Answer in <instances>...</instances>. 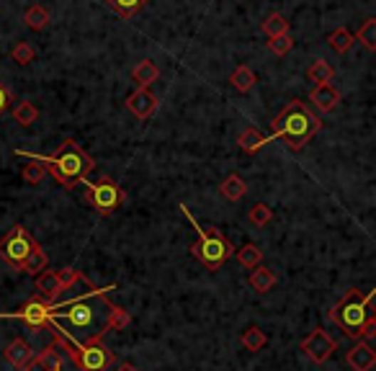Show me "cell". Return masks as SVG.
<instances>
[{"mask_svg": "<svg viewBox=\"0 0 376 371\" xmlns=\"http://www.w3.org/2000/svg\"><path fill=\"white\" fill-rule=\"evenodd\" d=\"M83 186H88V189H85V202L90 204V207H93L98 214H114L121 204L127 202V194H124V189H121L116 181H111V178H101V181H95V183L85 181Z\"/></svg>", "mask_w": 376, "mask_h": 371, "instance_id": "obj_8", "label": "cell"}, {"mask_svg": "<svg viewBox=\"0 0 376 371\" xmlns=\"http://www.w3.org/2000/svg\"><path fill=\"white\" fill-rule=\"evenodd\" d=\"M19 371H83V369L75 361L73 345L62 335L52 333V340L47 343V348H41L39 353H34V358Z\"/></svg>", "mask_w": 376, "mask_h": 371, "instance_id": "obj_6", "label": "cell"}, {"mask_svg": "<svg viewBox=\"0 0 376 371\" xmlns=\"http://www.w3.org/2000/svg\"><path fill=\"white\" fill-rule=\"evenodd\" d=\"M335 75V70H333V65H330L328 60H315L312 65H309V70H307V78L312 83H330V78Z\"/></svg>", "mask_w": 376, "mask_h": 371, "instance_id": "obj_27", "label": "cell"}, {"mask_svg": "<svg viewBox=\"0 0 376 371\" xmlns=\"http://www.w3.org/2000/svg\"><path fill=\"white\" fill-rule=\"evenodd\" d=\"M268 137L263 135L258 127H248L245 132L240 135V140H237V145H240L242 152H248V155H256L258 150L263 147V145H268Z\"/></svg>", "mask_w": 376, "mask_h": 371, "instance_id": "obj_17", "label": "cell"}, {"mask_svg": "<svg viewBox=\"0 0 376 371\" xmlns=\"http://www.w3.org/2000/svg\"><path fill=\"white\" fill-rule=\"evenodd\" d=\"M119 289L116 283L108 286H88L85 294L73 297L68 302L49 304L47 325L52 333L62 335L73 348H83L88 343L103 340L108 333V320L116 304H111V294Z\"/></svg>", "mask_w": 376, "mask_h": 371, "instance_id": "obj_1", "label": "cell"}, {"mask_svg": "<svg viewBox=\"0 0 376 371\" xmlns=\"http://www.w3.org/2000/svg\"><path fill=\"white\" fill-rule=\"evenodd\" d=\"M273 219V211H271L268 204H253L248 211V222L253 227H266V224Z\"/></svg>", "mask_w": 376, "mask_h": 371, "instance_id": "obj_31", "label": "cell"}, {"mask_svg": "<svg viewBox=\"0 0 376 371\" xmlns=\"http://www.w3.org/2000/svg\"><path fill=\"white\" fill-rule=\"evenodd\" d=\"M358 41H361L366 49H376V21L369 19L366 23H363L361 28H358Z\"/></svg>", "mask_w": 376, "mask_h": 371, "instance_id": "obj_34", "label": "cell"}, {"mask_svg": "<svg viewBox=\"0 0 376 371\" xmlns=\"http://www.w3.org/2000/svg\"><path fill=\"white\" fill-rule=\"evenodd\" d=\"M129 325H132V315H129L124 307L116 304L114 312H111V320H108V330H124Z\"/></svg>", "mask_w": 376, "mask_h": 371, "instance_id": "obj_35", "label": "cell"}, {"mask_svg": "<svg viewBox=\"0 0 376 371\" xmlns=\"http://www.w3.org/2000/svg\"><path fill=\"white\" fill-rule=\"evenodd\" d=\"M374 291L369 294H361L358 289H350L340 302L330 310V323H335L350 340H361V328L363 323L369 320L371 312V304H374Z\"/></svg>", "mask_w": 376, "mask_h": 371, "instance_id": "obj_5", "label": "cell"}, {"mask_svg": "<svg viewBox=\"0 0 376 371\" xmlns=\"http://www.w3.org/2000/svg\"><path fill=\"white\" fill-rule=\"evenodd\" d=\"M309 103H312L320 114H330V111H335V106L340 103V93H338L330 83H320V85H315L312 93H309Z\"/></svg>", "mask_w": 376, "mask_h": 371, "instance_id": "obj_14", "label": "cell"}, {"mask_svg": "<svg viewBox=\"0 0 376 371\" xmlns=\"http://www.w3.org/2000/svg\"><path fill=\"white\" fill-rule=\"evenodd\" d=\"M345 361L353 371H371L376 366V351L369 340H358L348 353H345Z\"/></svg>", "mask_w": 376, "mask_h": 371, "instance_id": "obj_13", "label": "cell"}, {"mask_svg": "<svg viewBox=\"0 0 376 371\" xmlns=\"http://www.w3.org/2000/svg\"><path fill=\"white\" fill-rule=\"evenodd\" d=\"M353 41H356V36L350 34L348 28H338V31H333V34L328 36V44L333 52L338 54H345L350 47H353Z\"/></svg>", "mask_w": 376, "mask_h": 371, "instance_id": "obj_26", "label": "cell"}, {"mask_svg": "<svg viewBox=\"0 0 376 371\" xmlns=\"http://www.w3.org/2000/svg\"><path fill=\"white\" fill-rule=\"evenodd\" d=\"M181 211L188 222H191L196 235H199V243L191 245V256L199 258L209 271H219L229 256H235L232 243H229L219 230H207V227H202V224L194 219V214H191V209H188L186 204H181Z\"/></svg>", "mask_w": 376, "mask_h": 371, "instance_id": "obj_4", "label": "cell"}, {"mask_svg": "<svg viewBox=\"0 0 376 371\" xmlns=\"http://www.w3.org/2000/svg\"><path fill=\"white\" fill-rule=\"evenodd\" d=\"M14 119L21 124V127H31V124L39 119V108L31 101H19L14 106Z\"/></svg>", "mask_w": 376, "mask_h": 371, "instance_id": "obj_25", "label": "cell"}, {"mask_svg": "<svg viewBox=\"0 0 376 371\" xmlns=\"http://www.w3.org/2000/svg\"><path fill=\"white\" fill-rule=\"evenodd\" d=\"M237 263L242 266V268H256V266L263 263V250L258 248V245L248 243V245H242L240 250H237Z\"/></svg>", "mask_w": 376, "mask_h": 371, "instance_id": "obj_24", "label": "cell"}, {"mask_svg": "<svg viewBox=\"0 0 376 371\" xmlns=\"http://www.w3.org/2000/svg\"><path fill=\"white\" fill-rule=\"evenodd\" d=\"M73 353L83 371H108L111 364H116V353L111 348H106L103 340L88 343L83 348H73Z\"/></svg>", "mask_w": 376, "mask_h": 371, "instance_id": "obj_9", "label": "cell"}, {"mask_svg": "<svg viewBox=\"0 0 376 371\" xmlns=\"http://www.w3.org/2000/svg\"><path fill=\"white\" fill-rule=\"evenodd\" d=\"M106 3L114 8L121 19H132V16L140 14L142 8H145V3H147V0H106Z\"/></svg>", "mask_w": 376, "mask_h": 371, "instance_id": "obj_29", "label": "cell"}, {"mask_svg": "<svg viewBox=\"0 0 376 371\" xmlns=\"http://www.w3.org/2000/svg\"><path fill=\"white\" fill-rule=\"evenodd\" d=\"M47 266H49L47 253L41 250V245H36V248L31 250V256L26 258V263L21 266V273H28V276H39L41 271H47Z\"/></svg>", "mask_w": 376, "mask_h": 371, "instance_id": "obj_21", "label": "cell"}, {"mask_svg": "<svg viewBox=\"0 0 376 371\" xmlns=\"http://www.w3.org/2000/svg\"><path fill=\"white\" fill-rule=\"evenodd\" d=\"M266 343H268V335L258 328V325H250V328H245L242 330V345L248 348V351H253V353H258V351H263L266 348Z\"/></svg>", "mask_w": 376, "mask_h": 371, "instance_id": "obj_23", "label": "cell"}, {"mask_svg": "<svg viewBox=\"0 0 376 371\" xmlns=\"http://www.w3.org/2000/svg\"><path fill=\"white\" fill-rule=\"evenodd\" d=\"M11 103H14V93H11V90H8V88H3V85H0V114H6Z\"/></svg>", "mask_w": 376, "mask_h": 371, "instance_id": "obj_38", "label": "cell"}, {"mask_svg": "<svg viewBox=\"0 0 376 371\" xmlns=\"http://www.w3.org/2000/svg\"><path fill=\"white\" fill-rule=\"evenodd\" d=\"M34 353H36V351L26 343V340H24V338H14V340H11V343L6 345L3 356H6L8 364H14L16 369H24V366H26L28 361L34 358Z\"/></svg>", "mask_w": 376, "mask_h": 371, "instance_id": "obj_16", "label": "cell"}, {"mask_svg": "<svg viewBox=\"0 0 376 371\" xmlns=\"http://www.w3.org/2000/svg\"><path fill=\"white\" fill-rule=\"evenodd\" d=\"M16 155L39 162L41 168L49 170L60 181L62 189L68 191H73L78 183H85L88 173L95 168V160L75 140H65L60 150L52 152V155H34V152H26V150H16Z\"/></svg>", "mask_w": 376, "mask_h": 371, "instance_id": "obj_2", "label": "cell"}, {"mask_svg": "<svg viewBox=\"0 0 376 371\" xmlns=\"http://www.w3.org/2000/svg\"><path fill=\"white\" fill-rule=\"evenodd\" d=\"M36 240L26 232V227L21 224H14L11 232L6 237H0V258L6 261L14 271L21 273V266L26 263V258L31 256V250L36 248Z\"/></svg>", "mask_w": 376, "mask_h": 371, "instance_id": "obj_7", "label": "cell"}, {"mask_svg": "<svg viewBox=\"0 0 376 371\" xmlns=\"http://www.w3.org/2000/svg\"><path fill=\"white\" fill-rule=\"evenodd\" d=\"M263 31H266V36H268V39H273V36H281V34H289V21L283 19L281 14H271L268 19L263 21Z\"/></svg>", "mask_w": 376, "mask_h": 371, "instance_id": "obj_28", "label": "cell"}, {"mask_svg": "<svg viewBox=\"0 0 376 371\" xmlns=\"http://www.w3.org/2000/svg\"><path fill=\"white\" fill-rule=\"evenodd\" d=\"M44 173H47V170L41 168L39 162L28 160L26 165H24V170H21V178H24V181H26L28 186H39L41 178H44Z\"/></svg>", "mask_w": 376, "mask_h": 371, "instance_id": "obj_33", "label": "cell"}, {"mask_svg": "<svg viewBox=\"0 0 376 371\" xmlns=\"http://www.w3.org/2000/svg\"><path fill=\"white\" fill-rule=\"evenodd\" d=\"M229 83H232V88L235 90L248 93V90L258 83V78H256V73L248 68V65H240V68H235V73L229 75Z\"/></svg>", "mask_w": 376, "mask_h": 371, "instance_id": "obj_22", "label": "cell"}, {"mask_svg": "<svg viewBox=\"0 0 376 371\" xmlns=\"http://www.w3.org/2000/svg\"><path fill=\"white\" fill-rule=\"evenodd\" d=\"M248 283H250V289H256L258 294H268L276 286V273L271 268H266V266H256L253 273H250Z\"/></svg>", "mask_w": 376, "mask_h": 371, "instance_id": "obj_18", "label": "cell"}, {"mask_svg": "<svg viewBox=\"0 0 376 371\" xmlns=\"http://www.w3.org/2000/svg\"><path fill=\"white\" fill-rule=\"evenodd\" d=\"M116 371H137V366H132V364H119V369Z\"/></svg>", "mask_w": 376, "mask_h": 371, "instance_id": "obj_39", "label": "cell"}, {"mask_svg": "<svg viewBox=\"0 0 376 371\" xmlns=\"http://www.w3.org/2000/svg\"><path fill=\"white\" fill-rule=\"evenodd\" d=\"M291 47H294V39L289 34H281V36H273L268 41V49L276 54V57H283V54H289Z\"/></svg>", "mask_w": 376, "mask_h": 371, "instance_id": "obj_36", "label": "cell"}, {"mask_svg": "<svg viewBox=\"0 0 376 371\" xmlns=\"http://www.w3.org/2000/svg\"><path fill=\"white\" fill-rule=\"evenodd\" d=\"M320 129H323V119H320L304 101L294 98V101L286 103V108L271 122L268 140H286L289 150L299 152Z\"/></svg>", "mask_w": 376, "mask_h": 371, "instance_id": "obj_3", "label": "cell"}, {"mask_svg": "<svg viewBox=\"0 0 376 371\" xmlns=\"http://www.w3.org/2000/svg\"><path fill=\"white\" fill-rule=\"evenodd\" d=\"M376 335V315H369V320L363 323L361 328V338H366V340H374Z\"/></svg>", "mask_w": 376, "mask_h": 371, "instance_id": "obj_37", "label": "cell"}, {"mask_svg": "<svg viewBox=\"0 0 376 371\" xmlns=\"http://www.w3.org/2000/svg\"><path fill=\"white\" fill-rule=\"evenodd\" d=\"M132 78H135V83L140 88H147L150 83H155L160 78V68H157L152 60H142L140 65L132 70Z\"/></svg>", "mask_w": 376, "mask_h": 371, "instance_id": "obj_20", "label": "cell"}, {"mask_svg": "<svg viewBox=\"0 0 376 371\" xmlns=\"http://www.w3.org/2000/svg\"><path fill=\"white\" fill-rule=\"evenodd\" d=\"M47 315H49V302H44V299L36 294V297H31L28 302H24L21 310L0 312V320H21V323H26L28 328H34V330H44V328H49Z\"/></svg>", "mask_w": 376, "mask_h": 371, "instance_id": "obj_10", "label": "cell"}, {"mask_svg": "<svg viewBox=\"0 0 376 371\" xmlns=\"http://www.w3.org/2000/svg\"><path fill=\"white\" fill-rule=\"evenodd\" d=\"M36 289H39V297L44 299V302H60L62 297V283L60 278H57V271H41L39 276H36Z\"/></svg>", "mask_w": 376, "mask_h": 371, "instance_id": "obj_15", "label": "cell"}, {"mask_svg": "<svg viewBox=\"0 0 376 371\" xmlns=\"http://www.w3.org/2000/svg\"><path fill=\"white\" fill-rule=\"evenodd\" d=\"M11 57H14V62H19V65H28V62H34L36 52L28 41H16L14 49H11Z\"/></svg>", "mask_w": 376, "mask_h": 371, "instance_id": "obj_32", "label": "cell"}, {"mask_svg": "<svg viewBox=\"0 0 376 371\" xmlns=\"http://www.w3.org/2000/svg\"><path fill=\"white\" fill-rule=\"evenodd\" d=\"M24 21H26V26L28 28H34V31H41V28L47 26L49 23V14H47V8L44 6H31L24 14Z\"/></svg>", "mask_w": 376, "mask_h": 371, "instance_id": "obj_30", "label": "cell"}, {"mask_svg": "<svg viewBox=\"0 0 376 371\" xmlns=\"http://www.w3.org/2000/svg\"><path fill=\"white\" fill-rule=\"evenodd\" d=\"M219 194H222L224 199H229V202H240L242 196L248 194V183L242 181V176L232 173V176H227L222 181V186H219Z\"/></svg>", "mask_w": 376, "mask_h": 371, "instance_id": "obj_19", "label": "cell"}, {"mask_svg": "<svg viewBox=\"0 0 376 371\" xmlns=\"http://www.w3.org/2000/svg\"><path fill=\"white\" fill-rule=\"evenodd\" d=\"M302 351L309 361H315V364H325V361H328V358L338 351V345L325 330H312L302 340Z\"/></svg>", "mask_w": 376, "mask_h": 371, "instance_id": "obj_11", "label": "cell"}, {"mask_svg": "<svg viewBox=\"0 0 376 371\" xmlns=\"http://www.w3.org/2000/svg\"><path fill=\"white\" fill-rule=\"evenodd\" d=\"M127 108L137 116V119H150V116L157 111V95L150 88H137L135 93H129Z\"/></svg>", "mask_w": 376, "mask_h": 371, "instance_id": "obj_12", "label": "cell"}]
</instances>
